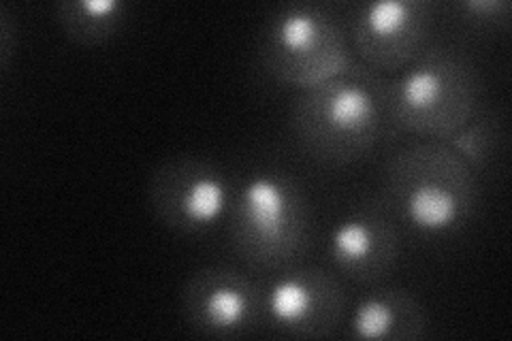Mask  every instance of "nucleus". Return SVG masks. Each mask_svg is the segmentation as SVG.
Masks as SVG:
<instances>
[{
    "mask_svg": "<svg viewBox=\"0 0 512 341\" xmlns=\"http://www.w3.org/2000/svg\"><path fill=\"white\" fill-rule=\"evenodd\" d=\"M389 124L384 79L367 67L299 92L291 128L299 148L323 165H348L370 152Z\"/></svg>",
    "mask_w": 512,
    "mask_h": 341,
    "instance_id": "nucleus-1",
    "label": "nucleus"
},
{
    "mask_svg": "<svg viewBox=\"0 0 512 341\" xmlns=\"http://www.w3.org/2000/svg\"><path fill=\"white\" fill-rule=\"evenodd\" d=\"M310 231V199L295 175L259 169L233 192L229 241L250 269L276 273L297 265L308 250Z\"/></svg>",
    "mask_w": 512,
    "mask_h": 341,
    "instance_id": "nucleus-2",
    "label": "nucleus"
},
{
    "mask_svg": "<svg viewBox=\"0 0 512 341\" xmlns=\"http://www.w3.org/2000/svg\"><path fill=\"white\" fill-rule=\"evenodd\" d=\"M391 207L416 233L442 237L466 226L476 207V173L446 141L399 150L384 169Z\"/></svg>",
    "mask_w": 512,
    "mask_h": 341,
    "instance_id": "nucleus-3",
    "label": "nucleus"
},
{
    "mask_svg": "<svg viewBox=\"0 0 512 341\" xmlns=\"http://www.w3.org/2000/svg\"><path fill=\"white\" fill-rule=\"evenodd\" d=\"M389 124L427 141H448L478 111L474 64L448 45H431L408 69L384 79Z\"/></svg>",
    "mask_w": 512,
    "mask_h": 341,
    "instance_id": "nucleus-4",
    "label": "nucleus"
},
{
    "mask_svg": "<svg viewBox=\"0 0 512 341\" xmlns=\"http://www.w3.org/2000/svg\"><path fill=\"white\" fill-rule=\"evenodd\" d=\"M261 69L282 86L310 90L355 67L348 35L327 5L284 3L259 32Z\"/></svg>",
    "mask_w": 512,
    "mask_h": 341,
    "instance_id": "nucleus-5",
    "label": "nucleus"
},
{
    "mask_svg": "<svg viewBox=\"0 0 512 341\" xmlns=\"http://www.w3.org/2000/svg\"><path fill=\"white\" fill-rule=\"evenodd\" d=\"M148 194L156 218L167 229L199 235L229 216L233 188L212 160L175 156L156 167Z\"/></svg>",
    "mask_w": 512,
    "mask_h": 341,
    "instance_id": "nucleus-6",
    "label": "nucleus"
},
{
    "mask_svg": "<svg viewBox=\"0 0 512 341\" xmlns=\"http://www.w3.org/2000/svg\"><path fill=\"white\" fill-rule=\"evenodd\" d=\"M434 22L429 0H372L352 7L348 37L367 69L397 75L427 50Z\"/></svg>",
    "mask_w": 512,
    "mask_h": 341,
    "instance_id": "nucleus-7",
    "label": "nucleus"
},
{
    "mask_svg": "<svg viewBox=\"0 0 512 341\" xmlns=\"http://www.w3.org/2000/svg\"><path fill=\"white\" fill-rule=\"evenodd\" d=\"M344 307L342 284L320 267L293 265L263 286V324L284 337H329L340 327Z\"/></svg>",
    "mask_w": 512,
    "mask_h": 341,
    "instance_id": "nucleus-8",
    "label": "nucleus"
},
{
    "mask_svg": "<svg viewBox=\"0 0 512 341\" xmlns=\"http://www.w3.org/2000/svg\"><path fill=\"white\" fill-rule=\"evenodd\" d=\"M182 316L201 335L242 337L263 324V286L235 267H203L182 290Z\"/></svg>",
    "mask_w": 512,
    "mask_h": 341,
    "instance_id": "nucleus-9",
    "label": "nucleus"
},
{
    "mask_svg": "<svg viewBox=\"0 0 512 341\" xmlns=\"http://www.w3.org/2000/svg\"><path fill=\"white\" fill-rule=\"evenodd\" d=\"M327 254L344 278L361 284L380 282L397 263V226L378 205H361L333 226Z\"/></svg>",
    "mask_w": 512,
    "mask_h": 341,
    "instance_id": "nucleus-10",
    "label": "nucleus"
},
{
    "mask_svg": "<svg viewBox=\"0 0 512 341\" xmlns=\"http://www.w3.org/2000/svg\"><path fill=\"white\" fill-rule=\"evenodd\" d=\"M348 329L355 339L414 341L427 333V312L412 292L380 288L357 301Z\"/></svg>",
    "mask_w": 512,
    "mask_h": 341,
    "instance_id": "nucleus-11",
    "label": "nucleus"
},
{
    "mask_svg": "<svg viewBox=\"0 0 512 341\" xmlns=\"http://www.w3.org/2000/svg\"><path fill=\"white\" fill-rule=\"evenodd\" d=\"M128 11L122 0H64L56 5V22L69 41L99 45L118 35Z\"/></svg>",
    "mask_w": 512,
    "mask_h": 341,
    "instance_id": "nucleus-12",
    "label": "nucleus"
},
{
    "mask_svg": "<svg viewBox=\"0 0 512 341\" xmlns=\"http://www.w3.org/2000/svg\"><path fill=\"white\" fill-rule=\"evenodd\" d=\"M502 131H500V122L493 116H476L463 124L459 131L448 139L446 143L461 156V160L476 173L483 171L489 160L493 158L495 150H498Z\"/></svg>",
    "mask_w": 512,
    "mask_h": 341,
    "instance_id": "nucleus-13",
    "label": "nucleus"
},
{
    "mask_svg": "<svg viewBox=\"0 0 512 341\" xmlns=\"http://www.w3.org/2000/svg\"><path fill=\"white\" fill-rule=\"evenodd\" d=\"M510 9L508 0H463L451 7V13L463 28L485 32L508 26Z\"/></svg>",
    "mask_w": 512,
    "mask_h": 341,
    "instance_id": "nucleus-14",
    "label": "nucleus"
},
{
    "mask_svg": "<svg viewBox=\"0 0 512 341\" xmlns=\"http://www.w3.org/2000/svg\"><path fill=\"white\" fill-rule=\"evenodd\" d=\"M13 32H15V26L7 15V7H3L0 9V67H3V71L9 67V60L15 47Z\"/></svg>",
    "mask_w": 512,
    "mask_h": 341,
    "instance_id": "nucleus-15",
    "label": "nucleus"
}]
</instances>
